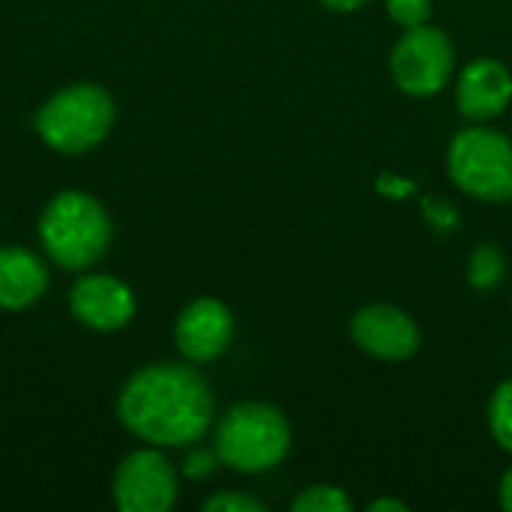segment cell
<instances>
[{
    "label": "cell",
    "mask_w": 512,
    "mask_h": 512,
    "mask_svg": "<svg viewBox=\"0 0 512 512\" xmlns=\"http://www.w3.org/2000/svg\"><path fill=\"white\" fill-rule=\"evenodd\" d=\"M222 462H219V456H216V450H207V447H198V444H192L189 447V456L183 459V477H189V480H210L213 474H216V468H219Z\"/></svg>",
    "instance_id": "ac0fdd59"
},
{
    "label": "cell",
    "mask_w": 512,
    "mask_h": 512,
    "mask_svg": "<svg viewBox=\"0 0 512 512\" xmlns=\"http://www.w3.org/2000/svg\"><path fill=\"white\" fill-rule=\"evenodd\" d=\"M117 420L141 444L183 450L201 444L216 423V396L189 360H159L135 369L117 393Z\"/></svg>",
    "instance_id": "6da1fadb"
},
{
    "label": "cell",
    "mask_w": 512,
    "mask_h": 512,
    "mask_svg": "<svg viewBox=\"0 0 512 512\" xmlns=\"http://www.w3.org/2000/svg\"><path fill=\"white\" fill-rule=\"evenodd\" d=\"M390 75L393 84L414 99L438 96L456 72V48L441 27L420 24L405 30L390 48Z\"/></svg>",
    "instance_id": "8992f818"
},
{
    "label": "cell",
    "mask_w": 512,
    "mask_h": 512,
    "mask_svg": "<svg viewBox=\"0 0 512 512\" xmlns=\"http://www.w3.org/2000/svg\"><path fill=\"white\" fill-rule=\"evenodd\" d=\"M36 237L42 255L66 270H93L114 243V222L105 204L84 189H60L42 207L36 222Z\"/></svg>",
    "instance_id": "7a4b0ae2"
},
{
    "label": "cell",
    "mask_w": 512,
    "mask_h": 512,
    "mask_svg": "<svg viewBox=\"0 0 512 512\" xmlns=\"http://www.w3.org/2000/svg\"><path fill=\"white\" fill-rule=\"evenodd\" d=\"M117 123L114 96L93 81H75L54 90L33 117L36 138L60 156L96 150Z\"/></svg>",
    "instance_id": "277c9868"
},
{
    "label": "cell",
    "mask_w": 512,
    "mask_h": 512,
    "mask_svg": "<svg viewBox=\"0 0 512 512\" xmlns=\"http://www.w3.org/2000/svg\"><path fill=\"white\" fill-rule=\"evenodd\" d=\"M51 285L48 264L27 246H0V312H24L36 306Z\"/></svg>",
    "instance_id": "7c38bea8"
},
{
    "label": "cell",
    "mask_w": 512,
    "mask_h": 512,
    "mask_svg": "<svg viewBox=\"0 0 512 512\" xmlns=\"http://www.w3.org/2000/svg\"><path fill=\"white\" fill-rule=\"evenodd\" d=\"M512 102V72L498 57H474L456 78V108L471 123L501 117Z\"/></svg>",
    "instance_id": "8fae6325"
},
{
    "label": "cell",
    "mask_w": 512,
    "mask_h": 512,
    "mask_svg": "<svg viewBox=\"0 0 512 512\" xmlns=\"http://www.w3.org/2000/svg\"><path fill=\"white\" fill-rule=\"evenodd\" d=\"M387 15L402 30L429 24V18H432V0H387Z\"/></svg>",
    "instance_id": "2e32d148"
},
{
    "label": "cell",
    "mask_w": 512,
    "mask_h": 512,
    "mask_svg": "<svg viewBox=\"0 0 512 512\" xmlns=\"http://www.w3.org/2000/svg\"><path fill=\"white\" fill-rule=\"evenodd\" d=\"M378 189H381V192H387V195H393V198H402V195L414 192V186H411V183H402L399 177H393V180H390V174H384V177H381Z\"/></svg>",
    "instance_id": "ffe728a7"
},
{
    "label": "cell",
    "mask_w": 512,
    "mask_h": 512,
    "mask_svg": "<svg viewBox=\"0 0 512 512\" xmlns=\"http://www.w3.org/2000/svg\"><path fill=\"white\" fill-rule=\"evenodd\" d=\"M447 174L453 186L483 204L512 201V138L486 123H471L450 138Z\"/></svg>",
    "instance_id": "5b68a950"
},
{
    "label": "cell",
    "mask_w": 512,
    "mask_h": 512,
    "mask_svg": "<svg viewBox=\"0 0 512 512\" xmlns=\"http://www.w3.org/2000/svg\"><path fill=\"white\" fill-rule=\"evenodd\" d=\"M354 501L345 489L333 483H315L306 486L300 495H294L291 510L294 512H354Z\"/></svg>",
    "instance_id": "9a60e30c"
},
{
    "label": "cell",
    "mask_w": 512,
    "mask_h": 512,
    "mask_svg": "<svg viewBox=\"0 0 512 512\" xmlns=\"http://www.w3.org/2000/svg\"><path fill=\"white\" fill-rule=\"evenodd\" d=\"M351 342L372 360L381 363H405L420 351V327L417 321L393 303H366L351 315L348 324Z\"/></svg>",
    "instance_id": "ba28073f"
},
{
    "label": "cell",
    "mask_w": 512,
    "mask_h": 512,
    "mask_svg": "<svg viewBox=\"0 0 512 512\" xmlns=\"http://www.w3.org/2000/svg\"><path fill=\"white\" fill-rule=\"evenodd\" d=\"M510 138H512V135H510Z\"/></svg>",
    "instance_id": "cb8c5ba5"
},
{
    "label": "cell",
    "mask_w": 512,
    "mask_h": 512,
    "mask_svg": "<svg viewBox=\"0 0 512 512\" xmlns=\"http://www.w3.org/2000/svg\"><path fill=\"white\" fill-rule=\"evenodd\" d=\"M324 9H330V12H339V15H345V12H357V9H363L369 0H318Z\"/></svg>",
    "instance_id": "7402d4cb"
},
{
    "label": "cell",
    "mask_w": 512,
    "mask_h": 512,
    "mask_svg": "<svg viewBox=\"0 0 512 512\" xmlns=\"http://www.w3.org/2000/svg\"><path fill=\"white\" fill-rule=\"evenodd\" d=\"M468 285L474 291H495L507 279V258L498 243H477L468 255Z\"/></svg>",
    "instance_id": "4fadbf2b"
},
{
    "label": "cell",
    "mask_w": 512,
    "mask_h": 512,
    "mask_svg": "<svg viewBox=\"0 0 512 512\" xmlns=\"http://www.w3.org/2000/svg\"><path fill=\"white\" fill-rule=\"evenodd\" d=\"M369 512H408V504H402L396 498H378L369 504Z\"/></svg>",
    "instance_id": "603a6c76"
},
{
    "label": "cell",
    "mask_w": 512,
    "mask_h": 512,
    "mask_svg": "<svg viewBox=\"0 0 512 512\" xmlns=\"http://www.w3.org/2000/svg\"><path fill=\"white\" fill-rule=\"evenodd\" d=\"M486 426H489V435L495 438V444L512 456V375L504 378L495 387V393L489 396Z\"/></svg>",
    "instance_id": "5bb4252c"
},
{
    "label": "cell",
    "mask_w": 512,
    "mask_h": 512,
    "mask_svg": "<svg viewBox=\"0 0 512 512\" xmlns=\"http://www.w3.org/2000/svg\"><path fill=\"white\" fill-rule=\"evenodd\" d=\"M423 216H426V222H429L435 231H441V234H450V231H456V225H459V210H456V204L447 201V198H426V201H423Z\"/></svg>",
    "instance_id": "d6986e66"
},
{
    "label": "cell",
    "mask_w": 512,
    "mask_h": 512,
    "mask_svg": "<svg viewBox=\"0 0 512 512\" xmlns=\"http://www.w3.org/2000/svg\"><path fill=\"white\" fill-rule=\"evenodd\" d=\"M294 444V432L282 408L243 399L234 402L216 423H213V450L219 462L234 474H267L276 471Z\"/></svg>",
    "instance_id": "3957f363"
},
{
    "label": "cell",
    "mask_w": 512,
    "mask_h": 512,
    "mask_svg": "<svg viewBox=\"0 0 512 512\" xmlns=\"http://www.w3.org/2000/svg\"><path fill=\"white\" fill-rule=\"evenodd\" d=\"M180 498L177 468L162 447H138L126 453L111 477V501L120 512H171Z\"/></svg>",
    "instance_id": "52a82bcc"
},
{
    "label": "cell",
    "mask_w": 512,
    "mask_h": 512,
    "mask_svg": "<svg viewBox=\"0 0 512 512\" xmlns=\"http://www.w3.org/2000/svg\"><path fill=\"white\" fill-rule=\"evenodd\" d=\"M237 333L234 312L219 297H195L189 300L174 321V345L177 354L195 366H207L219 360Z\"/></svg>",
    "instance_id": "30bf717a"
},
{
    "label": "cell",
    "mask_w": 512,
    "mask_h": 512,
    "mask_svg": "<svg viewBox=\"0 0 512 512\" xmlns=\"http://www.w3.org/2000/svg\"><path fill=\"white\" fill-rule=\"evenodd\" d=\"M498 504H501V510L512 512V465L501 474V483H498Z\"/></svg>",
    "instance_id": "44dd1931"
},
{
    "label": "cell",
    "mask_w": 512,
    "mask_h": 512,
    "mask_svg": "<svg viewBox=\"0 0 512 512\" xmlns=\"http://www.w3.org/2000/svg\"><path fill=\"white\" fill-rule=\"evenodd\" d=\"M201 510L204 512H267V507H264L258 498L246 495V492H216V495H210V498L201 504Z\"/></svg>",
    "instance_id": "e0dca14e"
},
{
    "label": "cell",
    "mask_w": 512,
    "mask_h": 512,
    "mask_svg": "<svg viewBox=\"0 0 512 512\" xmlns=\"http://www.w3.org/2000/svg\"><path fill=\"white\" fill-rule=\"evenodd\" d=\"M69 315L93 333L126 330L138 315V297L129 282L111 273H81L66 297Z\"/></svg>",
    "instance_id": "9c48e42d"
}]
</instances>
